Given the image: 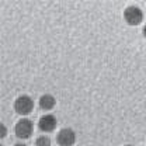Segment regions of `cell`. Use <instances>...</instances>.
<instances>
[{
    "label": "cell",
    "instance_id": "cell-1",
    "mask_svg": "<svg viewBox=\"0 0 146 146\" xmlns=\"http://www.w3.org/2000/svg\"><path fill=\"white\" fill-rule=\"evenodd\" d=\"M14 110L20 115H28V114H31L33 110H34V101H33V98L30 96H27V94H23V96L17 97L16 101H14Z\"/></svg>",
    "mask_w": 146,
    "mask_h": 146
},
{
    "label": "cell",
    "instance_id": "cell-2",
    "mask_svg": "<svg viewBox=\"0 0 146 146\" xmlns=\"http://www.w3.org/2000/svg\"><path fill=\"white\" fill-rule=\"evenodd\" d=\"M124 18L128 25H139L143 21V13L138 6H128L124 10Z\"/></svg>",
    "mask_w": 146,
    "mask_h": 146
},
{
    "label": "cell",
    "instance_id": "cell-3",
    "mask_svg": "<svg viewBox=\"0 0 146 146\" xmlns=\"http://www.w3.org/2000/svg\"><path fill=\"white\" fill-rule=\"evenodd\" d=\"M33 131H34V125H33V122L28 118L20 119L17 124H16V128H14V132H16L17 138H20V139H28V138H31Z\"/></svg>",
    "mask_w": 146,
    "mask_h": 146
},
{
    "label": "cell",
    "instance_id": "cell-4",
    "mask_svg": "<svg viewBox=\"0 0 146 146\" xmlns=\"http://www.w3.org/2000/svg\"><path fill=\"white\" fill-rule=\"evenodd\" d=\"M56 139L59 146H73L76 142V133L72 128H63L59 131Z\"/></svg>",
    "mask_w": 146,
    "mask_h": 146
},
{
    "label": "cell",
    "instance_id": "cell-5",
    "mask_svg": "<svg viewBox=\"0 0 146 146\" xmlns=\"http://www.w3.org/2000/svg\"><path fill=\"white\" fill-rule=\"evenodd\" d=\"M56 124H58V121H56L55 115H52V114H45V115H42L39 118L38 128L42 132H52L55 128H56Z\"/></svg>",
    "mask_w": 146,
    "mask_h": 146
},
{
    "label": "cell",
    "instance_id": "cell-6",
    "mask_svg": "<svg viewBox=\"0 0 146 146\" xmlns=\"http://www.w3.org/2000/svg\"><path fill=\"white\" fill-rule=\"evenodd\" d=\"M55 104H56V100L52 94H44L39 97V107L45 111L52 110L55 107Z\"/></svg>",
    "mask_w": 146,
    "mask_h": 146
},
{
    "label": "cell",
    "instance_id": "cell-7",
    "mask_svg": "<svg viewBox=\"0 0 146 146\" xmlns=\"http://www.w3.org/2000/svg\"><path fill=\"white\" fill-rule=\"evenodd\" d=\"M35 146H51V139L46 135H41L38 136L35 141Z\"/></svg>",
    "mask_w": 146,
    "mask_h": 146
},
{
    "label": "cell",
    "instance_id": "cell-8",
    "mask_svg": "<svg viewBox=\"0 0 146 146\" xmlns=\"http://www.w3.org/2000/svg\"><path fill=\"white\" fill-rule=\"evenodd\" d=\"M0 128H1V133H0V136H1V138H4V136L7 135V128H6V125H4V124H1V125H0Z\"/></svg>",
    "mask_w": 146,
    "mask_h": 146
},
{
    "label": "cell",
    "instance_id": "cell-9",
    "mask_svg": "<svg viewBox=\"0 0 146 146\" xmlns=\"http://www.w3.org/2000/svg\"><path fill=\"white\" fill-rule=\"evenodd\" d=\"M143 36H145V39H146V25L143 27Z\"/></svg>",
    "mask_w": 146,
    "mask_h": 146
},
{
    "label": "cell",
    "instance_id": "cell-10",
    "mask_svg": "<svg viewBox=\"0 0 146 146\" xmlns=\"http://www.w3.org/2000/svg\"><path fill=\"white\" fill-rule=\"evenodd\" d=\"M14 146H27V145H25V143H16Z\"/></svg>",
    "mask_w": 146,
    "mask_h": 146
},
{
    "label": "cell",
    "instance_id": "cell-11",
    "mask_svg": "<svg viewBox=\"0 0 146 146\" xmlns=\"http://www.w3.org/2000/svg\"><path fill=\"white\" fill-rule=\"evenodd\" d=\"M125 146H133V145H125Z\"/></svg>",
    "mask_w": 146,
    "mask_h": 146
},
{
    "label": "cell",
    "instance_id": "cell-12",
    "mask_svg": "<svg viewBox=\"0 0 146 146\" xmlns=\"http://www.w3.org/2000/svg\"><path fill=\"white\" fill-rule=\"evenodd\" d=\"M0 146H3V145H0Z\"/></svg>",
    "mask_w": 146,
    "mask_h": 146
}]
</instances>
